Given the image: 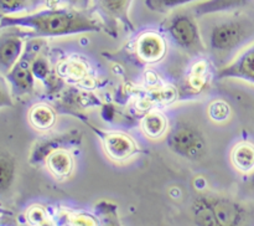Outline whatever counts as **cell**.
Here are the masks:
<instances>
[{
  "mask_svg": "<svg viewBox=\"0 0 254 226\" xmlns=\"http://www.w3.org/2000/svg\"><path fill=\"white\" fill-rule=\"evenodd\" d=\"M1 29H27L21 32L27 39L62 37L104 29L101 19L76 7L50 6L27 14L1 15Z\"/></svg>",
  "mask_w": 254,
  "mask_h": 226,
  "instance_id": "1",
  "label": "cell"
},
{
  "mask_svg": "<svg viewBox=\"0 0 254 226\" xmlns=\"http://www.w3.org/2000/svg\"><path fill=\"white\" fill-rule=\"evenodd\" d=\"M164 30L169 35L171 41L180 49L189 50V51L205 49L198 25L195 16L191 14L178 12L171 15L164 22Z\"/></svg>",
  "mask_w": 254,
  "mask_h": 226,
  "instance_id": "5",
  "label": "cell"
},
{
  "mask_svg": "<svg viewBox=\"0 0 254 226\" xmlns=\"http://www.w3.org/2000/svg\"><path fill=\"white\" fill-rule=\"evenodd\" d=\"M254 41V25L247 19H228L218 22L208 35V49L218 60L228 62L231 56Z\"/></svg>",
  "mask_w": 254,
  "mask_h": 226,
  "instance_id": "3",
  "label": "cell"
},
{
  "mask_svg": "<svg viewBox=\"0 0 254 226\" xmlns=\"http://www.w3.org/2000/svg\"><path fill=\"white\" fill-rule=\"evenodd\" d=\"M29 121L39 131H47L56 122V113L47 104H35L30 109Z\"/></svg>",
  "mask_w": 254,
  "mask_h": 226,
  "instance_id": "15",
  "label": "cell"
},
{
  "mask_svg": "<svg viewBox=\"0 0 254 226\" xmlns=\"http://www.w3.org/2000/svg\"><path fill=\"white\" fill-rule=\"evenodd\" d=\"M104 151L114 161L128 160L138 153L135 141L122 132H107L102 136Z\"/></svg>",
  "mask_w": 254,
  "mask_h": 226,
  "instance_id": "9",
  "label": "cell"
},
{
  "mask_svg": "<svg viewBox=\"0 0 254 226\" xmlns=\"http://www.w3.org/2000/svg\"><path fill=\"white\" fill-rule=\"evenodd\" d=\"M99 19L103 22L104 29L108 32H113L118 25L124 29L134 31L129 11L133 0H92Z\"/></svg>",
  "mask_w": 254,
  "mask_h": 226,
  "instance_id": "7",
  "label": "cell"
},
{
  "mask_svg": "<svg viewBox=\"0 0 254 226\" xmlns=\"http://www.w3.org/2000/svg\"><path fill=\"white\" fill-rule=\"evenodd\" d=\"M202 0H144L145 6L154 12H170L178 7L185 6L192 2H200Z\"/></svg>",
  "mask_w": 254,
  "mask_h": 226,
  "instance_id": "19",
  "label": "cell"
},
{
  "mask_svg": "<svg viewBox=\"0 0 254 226\" xmlns=\"http://www.w3.org/2000/svg\"><path fill=\"white\" fill-rule=\"evenodd\" d=\"M50 173L57 179H64L73 171L74 161L71 154L64 149H56L51 151L45 159Z\"/></svg>",
  "mask_w": 254,
  "mask_h": 226,
  "instance_id": "13",
  "label": "cell"
},
{
  "mask_svg": "<svg viewBox=\"0 0 254 226\" xmlns=\"http://www.w3.org/2000/svg\"><path fill=\"white\" fill-rule=\"evenodd\" d=\"M245 188L246 191L250 194L251 196L254 198V170L251 174H248L247 179H246V183H245Z\"/></svg>",
  "mask_w": 254,
  "mask_h": 226,
  "instance_id": "23",
  "label": "cell"
},
{
  "mask_svg": "<svg viewBox=\"0 0 254 226\" xmlns=\"http://www.w3.org/2000/svg\"><path fill=\"white\" fill-rule=\"evenodd\" d=\"M15 179V160L10 154L2 151L0 154V191L4 195Z\"/></svg>",
  "mask_w": 254,
  "mask_h": 226,
  "instance_id": "17",
  "label": "cell"
},
{
  "mask_svg": "<svg viewBox=\"0 0 254 226\" xmlns=\"http://www.w3.org/2000/svg\"><path fill=\"white\" fill-rule=\"evenodd\" d=\"M196 226H254L252 209L222 194H201L191 205Z\"/></svg>",
  "mask_w": 254,
  "mask_h": 226,
  "instance_id": "2",
  "label": "cell"
},
{
  "mask_svg": "<svg viewBox=\"0 0 254 226\" xmlns=\"http://www.w3.org/2000/svg\"><path fill=\"white\" fill-rule=\"evenodd\" d=\"M231 163L240 173L251 174L254 170V143L250 141L238 142L231 151Z\"/></svg>",
  "mask_w": 254,
  "mask_h": 226,
  "instance_id": "12",
  "label": "cell"
},
{
  "mask_svg": "<svg viewBox=\"0 0 254 226\" xmlns=\"http://www.w3.org/2000/svg\"><path fill=\"white\" fill-rule=\"evenodd\" d=\"M36 52L37 49L35 47V42H31V46H30L29 41V44L25 47L24 54L21 55L19 61L4 76L9 81L12 92L15 94H17V96L29 94L34 89L35 76L34 72H32V62L36 59L35 57Z\"/></svg>",
  "mask_w": 254,
  "mask_h": 226,
  "instance_id": "6",
  "label": "cell"
},
{
  "mask_svg": "<svg viewBox=\"0 0 254 226\" xmlns=\"http://www.w3.org/2000/svg\"><path fill=\"white\" fill-rule=\"evenodd\" d=\"M208 116L213 122H225L231 116V107L223 99H216L208 106Z\"/></svg>",
  "mask_w": 254,
  "mask_h": 226,
  "instance_id": "20",
  "label": "cell"
},
{
  "mask_svg": "<svg viewBox=\"0 0 254 226\" xmlns=\"http://www.w3.org/2000/svg\"><path fill=\"white\" fill-rule=\"evenodd\" d=\"M41 1H46V2H51L54 1L55 4L56 2H60V4H66L68 5L69 7H76V9H83L88 5L89 0H31V2L36 4V2H41Z\"/></svg>",
  "mask_w": 254,
  "mask_h": 226,
  "instance_id": "22",
  "label": "cell"
},
{
  "mask_svg": "<svg viewBox=\"0 0 254 226\" xmlns=\"http://www.w3.org/2000/svg\"><path fill=\"white\" fill-rule=\"evenodd\" d=\"M166 129H168V121L165 116L159 112H151L141 119V131L149 138H159L166 133Z\"/></svg>",
  "mask_w": 254,
  "mask_h": 226,
  "instance_id": "16",
  "label": "cell"
},
{
  "mask_svg": "<svg viewBox=\"0 0 254 226\" xmlns=\"http://www.w3.org/2000/svg\"><path fill=\"white\" fill-rule=\"evenodd\" d=\"M217 78L241 79L254 86V41L217 70Z\"/></svg>",
  "mask_w": 254,
  "mask_h": 226,
  "instance_id": "8",
  "label": "cell"
},
{
  "mask_svg": "<svg viewBox=\"0 0 254 226\" xmlns=\"http://www.w3.org/2000/svg\"><path fill=\"white\" fill-rule=\"evenodd\" d=\"M98 226H122L118 209L109 201H101L96 206Z\"/></svg>",
  "mask_w": 254,
  "mask_h": 226,
  "instance_id": "18",
  "label": "cell"
},
{
  "mask_svg": "<svg viewBox=\"0 0 254 226\" xmlns=\"http://www.w3.org/2000/svg\"><path fill=\"white\" fill-rule=\"evenodd\" d=\"M31 4V0H0L1 15L21 14Z\"/></svg>",
  "mask_w": 254,
  "mask_h": 226,
  "instance_id": "21",
  "label": "cell"
},
{
  "mask_svg": "<svg viewBox=\"0 0 254 226\" xmlns=\"http://www.w3.org/2000/svg\"><path fill=\"white\" fill-rule=\"evenodd\" d=\"M136 54L144 62L155 64L161 61L166 54V41L159 32L145 31L136 40Z\"/></svg>",
  "mask_w": 254,
  "mask_h": 226,
  "instance_id": "11",
  "label": "cell"
},
{
  "mask_svg": "<svg viewBox=\"0 0 254 226\" xmlns=\"http://www.w3.org/2000/svg\"><path fill=\"white\" fill-rule=\"evenodd\" d=\"M22 34L17 32H2L0 37V71L2 76L7 74L19 61L21 55L24 54L25 39Z\"/></svg>",
  "mask_w": 254,
  "mask_h": 226,
  "instance_id": "10",
  "label": "cell"
},
{
  "mask_svg": "<svg viewBox=\"0 0 254 226\" xmlns=\"http://www.w3.org/2000/svg\"><path fill=\"white\" fill-rule=\"evenodd\" d=\"M166 144L179 156L192 161L202 159L207 151V142L202 132L188 123L174 126L166 137Z\"/></svg>",
  "mask_w": 254,
  "mask_h": 226,
  "instance_id": "4",
  "label": "cell"
},
{
  "mask_svg": "<svg viewBox=\"0 0 254 226\" xmlns=\"http://www.w3.org/2000/svg\"><path fill=\"white\" fill-rule=\"evenodd\" d=\"M250 2L251 0H202L192 7V11L195 16L201 17L205 15L216 14V12L240 9Z\"/></svg>",
  "mask_w": 254,
  "mask_h": 226,
  "instance_id": "14",
  "label": "cell"
}]
</instances>
